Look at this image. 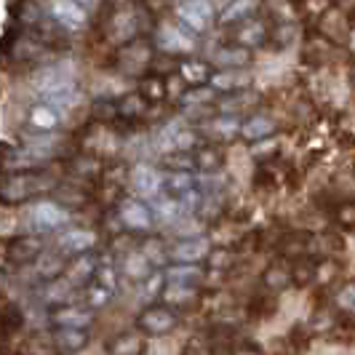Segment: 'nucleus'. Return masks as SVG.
I'll list each match as a JSON object with an SVG mask.
<instances>
[{
  "instance_id": "ddd939ff",
  "label": "nucleus",
  "mask_w": 355,
  "mask_h": 355,
  "mask_svg": "<svg viewBox=\"0 0 355 355\" xmlns=\"http://www.w3.org/2000/svg\"><path fill=\"white\" fill-rule=\"evenodd\" d=\"M49 320H51L56 329L86 331L91 323H94V310H89L86 304H64V307L49 310Z\"/></svg>"
},
{
  "instance_id": "5701e85b",
  "label": "nucleus",
  "mask_w": 355,
  "mask_h": 355,
  "mask_svg": "<svg viewBox=\"0 0 355 355\" xmlns=\"http://www.w3.org/2000/svg\"><path fill=\"white\" fill-rule=\"evenodd\" d=\"M153 216L158 219V222H163V225H177L182 216H187L184 214V206H182V200H177V198H168V196H160L155 198V203H153Z\"/></svg>"
},
{
  "instance_id": "a878e982",
  "label": "nucleus",
  "mask_w": 355,
  "mask_h": 355,
  "mask_svg": "<svg viewBox=\"0 0 355 355\" xmlns=\"http://www.w3.org/2000/svg\"><path fill=\"white\" fill-rule=\"evenodd\" d=\"M209 83H211L214 91H235L249 83V75L241 70H219V72H214Z\"/></svg>"
},
{
  "instance_id": "4c0bfd02",
  "label": "nucleus",
  "mask_w": 355,
  "mask_h": 355,
  "mask_svg": "<svg viewBox=\"0 0 355 355\" xmlns=\"http://www.w3.org/2000/svg\"><path fill=\"white\" fill-rule=\"evenodd\" d=\"M262 37H265V27H262L259 21H249V24H243V27L238 30V40H241L243 49H246V46H257Z\"/></svg>"
},
{
  "instance_id": "f8f14e48",
  "label": "nucleus",
  "mask_w": 355,
  "mask_h": 355,
  "mask_svg": "<svg viewBox=\"0 0 355 355\" xmlns=\"http://www.w3.org/2000/svg\"><path fill=\"white\" fill-rule=\"evenodd\" d=\"M128 184H131V190H137L142 198H160V187L166 184V177L160 174L155 166H150V163H137L134 168H131V174H128Z\"/></svg>"
},
{
  "instance_id": "4468645a",
  "label": "nucleus",
  "mask_w": 355,
  "mask_h": 355,
  "mask_svg": "<svg viewBox=\"0 0 355 355\" xmlns=\"http://www.w3.org/2000/svg\"><path fill=\"white\" fill-rule=\"evenodd\" d=\"M174 11H177L179 24H182L184 30H190V33H203V30H209V24H211L214 6L211 3H177Z\"/></svg>"
},
{
  "instance_id": "b1692460",
  "label": "nucleus",
  "mask_w": 355,
  "mask_h": 355,
  "mask_svg": "<svg viewBox=\"0 0 355 355\" xmlns=\"http://www.w3.org/2000/svg\"><path fill=\"white\" fill-rule=\"evenodd\" d=\"M121 272H123L125 278H131V281L144 284V281L153 275V265H150L142 254H139V249H137L134 254L123 257V262H121Z\"/></svg>"
},
{
  "instance_id": "a19ab883",
  "label": "nucleus",
  "mask_w": 355,
  "mask_h": 355,
  "mask_svg": "<svg viewBox=\"0 0 355 355\" xmlns=\"http://www.w3.org/2000/svg\"><path fill=\"white\" fill-rule=\"evenodd\" d=\"M211 131L216 134V137H232V134L241 131V123H238L235 118H230V115H225V118L211 121Z\"/></svg>"
},
{
  "instance_id": "ea45409f",
  "label": "nucleus",
  "mask_w": 355,
  "mask_h": 355,
  "mask_svg": "<svg viewBox=\"0 0 355 355\" xmlns=\"http://www.w3.org/2000/svg\"><path fill=\"white\" fill-rule=\"evenodd\" d=\"M196 144H198V134H196V131H193V128H184V125H179L177 139H174V153H190Z\"/></svg>"
},
{
  "instance_id": "2eb2a0df",
  "label": "nucleus",
  "mask_w": 355,
  "mask_h": 355,
  "mask_svg": "<svg viewBox=\"0 0 355 355\" xmlns=\"http://www.w3.org/2000/svg\"><path fill=\"white\" fill-rule=\"evenodd\" d=\"M62 123V115L59 110H53L46 102H35L27 110V125H30V134H56V128Z\"/></svg>"
},
{
  "instance_id": "7c9ffc66",
  "label": "nucleus",
  "mask_w": 355,
  "mask_h": 355,
  "mask_svg": "<svg viewBox=\"0 0 355 355\" xmlns=\"http://www.w3.org/2000/svg\"><path fill=\"white\" fill-rule=\"evenodd\" d=\"M179 75H182L184 83H193V89H196V86H203L206 80H211V72H209V67H206V62H196V59L184 62L182 70H179Z\"/></svg>"
},
{
  "instance_id": "6e6552de",
  "label": "nucleus",
  "mask_w": 355,
  "mask_h": 355,
  "mask_svg": "<svg viewBox=\"0 0 355 355\" xmlns=\"http://www.w3.org/2000/svg\"><path fill=\"white\" fill-rule=\"evenodd\" d=\"M99 235L91 227H78V225H70L67 230H62L56 235V251L67 259H75V257H83L89 254L94 246H96Z\"/></svg>"
},
{
  "instance_id": "f704fd0d",
  "label": "nucleus",
  "mask_w": 355,
  "mask_h": 355,
  "mask_svg": "<svg viewBox=\"0 0 355 355\" xmlns=\"http://www.w3.org/2000/svg\"><path fill=\"white\" fill-rule=\"evenodd\" d=\"M160 163L166 166V168H171V174H179V171H187L190 174V168L196 166V160L190 158L187 153H168V155H163Z\"/></svg>"
},
{
  "instance_id": "dca6fc26",
  "label": "nucleus",
  "mask_w": 355,
  "mask_h": 355,
  "mask_svg": "<svg viewBox=\"0 0 355 355\" xmlns=\"http://www.w3.org/2000/svg\"><path fill=\"white\" fill-rule=\"evenodd\" d=\"M99 270V259L94 254H83V257H75L67 262L64 270V281H70L75 288H86L89 284H94V275Z\"/></svg>"
},
{
  "instance_id": "c03bdc74",
  "label": "nucleus",
  "mask_w": 355,
  "mask_h": 355,
  "mask_svg": "<svg viewBox=\"0 0 355 355\" xmlns=\"http://www.w3.org/2000/svg\"><path fill=\"white\" fill-rule=\"evenodd\" d=\"M337 302L345 307V310H355V286H347V288H342L337 297Z\"/></svg>"
},
{
  "instance_id": "20e7f679",
  "label": "nucleus",
  "mask_w": 355,
  "mask_h": 355,
  "mask_svg": "<svg viewBox=\"0 0 355 355\" xmlns=\"http://www.w3.org/2000/svg\"><path fill=\"white\" fill-rule=\"evenodd\" d=\"M112 64L123 72V75H131V78L137 75L139 78V75H144V72L153 67V46L147 40H142V37H137L134 43L115 49Z\"/></svg>"
},
{
  "instance_id": "de8ad7c7",
  "label": "nucleus",
  "mask_w": 355,
  "mask_h": 355,
  "mask_svg": "<svg viewBox=\"0 0 355 355\" xmlns=\"http://www.w3.org/2000/svg\"><path fill=\"white\" fill-rule=\"evenodd\" d=\"M350 46H353V49H355V33H353V35H350Z\"/></svg>"
},
{
  "instance_id": "cd10ccee",
  "label": "nucleus",
  "mask_w": 355,
  "mask_h": 355,
  "mask_svg": "<svg viewBox=\"0 0 355 355\" xmlns=\"http://www.w3.org/2000/svg\"><path fill=\"white\" fill-rule=\"evenodd\" d=\"M160 297H163V302L168 304V307H187V304H193V300H196V288L193 286L166 284Z\"/></svg>"
},
{
  "instance_id": "39448f33",
  "label": "nucleus",
  "mask_w": 355,
  "mask_h": 355,
  "mask_svg": "<svg viewBox=\"0 0 355 355\" xmlns=\"http://www.w3.org/2000/svg\"><path fill=\"white\" fill-rule=\"evenodd\" d=\"M46 254V238L37 232H19L6 241V262L8 265H35Z\"/></svg>"
},
{
  "instance_id": "f257e3e1",
  "label": "nucleus",
  "mask_w": 355,
  "mask_h": 355,
  "mask_svg": "<svg viewBox=\"0 0 355 355\" xmlns=\"http://www.w3.org/2000/svg\"><path fill=\"white\" fill-rule=\"evenodd\" d=\"M62 182L49 168L40 171H17V174H6L0 177V203L6 206H21L35 196H43L49 190H56Z\"/></svg>"
},
{
  "instance_id": "49530a36",
  "label": "nucleus",
  "mask_w": 355,
  "mask_h": 355,
  "mask_svg": "<svg viewBox=\"0 0 355 355\" xmlns=\"http://www.w3.org/2000/svg\"><path fill=\"white\" fill-rule=\"evenodd\" d=\"M272 150H275V142H259L251 153L254 155H265V153H272Z\"/></svg>"
},
{
  "instance_id": "9b49d317",
  "label": "nucleus",
  "mask_w": 355,
  "mask_h": 355,
  "mask_svg": "<svg viewBox=\"0 0 355 355\" xmlns=\"http://www.w3.org/2000/svg\"><path fill=\"white\" fill-rule=\"evenodd\" d=\"M174 326H177V315L168 307H160V304L144 307L139 318H137V329L142 334H150V337H163V334L174 331Z\"/></svg>"
},
{
  "instance_id": "f3484780",
  "label": "nucleus",
  "mask_w": 355,
  "mask_h": 355,
  "mask_svg": "<svg viewBox=\"0 0 355 355\" xmlns=\"http://www.w3.org/2000/svg\"><path fill=\"white\" fill-rule=\"evenodd\" d=\"M51 347L53 355H78L89 347V334L78 329H53Z\"/></svg>"
},
{
  "instance_id": "bb28decb",
  "label": "nucleus",
  "mask_w": 355,
  "mask_h": 355,
  "mask_svg": "<svg viewBox=\"0 0 355 355\" xmlns=\"http://www.w3.org/2000/svg\"><path fill=\"white\" fill-rule=\"evenodd\" d=\"M166 284H177V286H193L200 281V270L196 265H171L166 272Z\"/></svg>"
},
{
  "instance_id": "72a5a7b5",
  "label": "nucleus",
  "mask_w": 355,
  "mask_h": 355,
  "mask_svg": "<svg viewBox=\"0 0 355 355\" xmlns=\"http://www.w3.org/2000/svg\"><path fill=\"white\" fill-rule=\"evenodd\" d=\"M94 284L105 286V288H110L115 294V288H118V267L112 265V262H107V259H99V270L94 275Z\"/></svg>"
},
{
  "instance_id": "9d476101",
  "label": "nucleus",
  "mask_w": 355,
  "mask_h": 355,
  "mask_svg": "<svg viewBox=\"0 0 355 355\" xmlns=\"http://www.w3.org/2000/svg\"><path fill=\"white\" fill-rule=\"evenodd\" d=\"M155 46L166 53H184L196 49V40L177 21H160L155 30Z\"/></svg>"
},
{
  "instance_id": "aec40b11",
  "label": "nucleus",
  "mask_w": 355,
  "mask_h": 355,
  "mask_svg": "<svg viewBox=\"0 0 355 355\" xmlns=\"http://www.w3.org/2000/svg\"><path fill=\"white\" fill-rule=\"evenodd\" d=\"M150 110V102L144 99L139 91H128L123 96H118V121L123 123H137L142 121Z\"/></svg>"
},
{
  "instance_id": "c9c22d12",
  "label": "nucleus",
  "mask_w": 355,
  "mask_h": 355,
  "mask_svg": "<svg viewBox=\"0 0 355 355\" xmlns=\"http://www.w3.org/2000/svg\"><path fill=\"white\" fill-rule=\"evenodd\" d=\"M193 174H187V171H179V174H168L166 177V184H168V190L171 193H179V196H190L193 193Z\"/></svg>"
},
{
  "instance_id": "6ab92c4d",
  "label": "nucleus",
  "mask_w": 355,
  "mask_h": 355,
  "mask_svg": "<svg viewBox=\"0 0 355 355\" xmlns=\"http://www.w3.org/2000/svg\"><path fill=\"white\" fill-rule=\"evenodd\" d=\"M67 257H62L59 251H46L40 259H37L35 265H33V272H35L40 281H46V284H51V281H59V278H64V270H67Z\"/></svg>"
},
{
  "instance_id": "58836bf2",
  "label": "nucleus",
  "mask_w": 355,
  "mask_h": 355,
  "mask_svg": "<svg viewBox=\"0 0 355 355\" xmlns=\"http://www.w3.org/2000/svg\"><path fill=\"white\" fill-rule=\"evenodd\" d=\"M198 232H200V225H198L196 216H182L177 225H174V235H179L182 241H193V238H198Z\"/></svg>"
},
{
  "instance_id": "2f4dec72",
  "label": "nucleus",
  "mask_w": 355,
  "mask_h": 355,
  "mask_svg": "<svg viewBox=\"0 0 355 355\" xmlns=\"http://www.w3.org/2000/svg\"><path fill=\"white\" fill-rule=\"evenodd\" d=\"M241 134L246 139H265L267 134H272V121L265 115H254L246 123H241Z\"/></svg>"
},
{
  "instance_id": "473e14b6",
  "label": "nucleus",
  "mask_w": 355,
  "mask_h": 355,
  "mask_svg": "<svg viewBox=\"0 0 355 355\" xmlns=\"http://www.w3.org/2000/svg\"><path fill=\"white\" fill-rule=\"evenodd\" d=\"M139 254L150 265H163L168 259V251H166L163 241H158V238H144L142 246H139Z\"/></svg>"
},
{
  "instance_id": "f03ea898",
  "label": "nucleus",
  "mask_w": 355,
  "mask_h": 355,
  "mask_svg": "<svg viewBox=\"0 0 355 355\" xmlns=\"http://www.w3.org/2000/svg\"><path fill=\"white\" fill-rule=\"evenodd\" d=\"M33 91L37 94V102H59L80 94L75 75L62 62L37 64V70L33 72Z\"/></svg>"
},
{
  "instance_id": "4be33fe9",
  "label": "nucleus",
  "mask_w": 355,
  "mask_h": 355,
  "mask_svg": "<svg viewBox=\"0 0 355 355\" xmlns=\"http://www.w3.org/2000/svg\"><path fill=\"white\" fill-rule=\"evenodd\" d=\"M107 353L110 355H142L144 353V339L134 331H123L115 337L107 339Z\"/></svg>"
},
{
  "instance_id": "37998d69",
  "label": "nucleus",
  "mask_w": 355,
  "mask_h": 355,
  "mask_svg": "<svg viewBox=\"0 0 355 355\" xmlns=\"http://www.w3.org/2000/svg\"><path fill=\"white\" fill-rule=\"evenodd\" d=\"M196 163L203 168V171H214V168H219V155H216V153H211V150H203V153L198 155Z\"/></svg>"
},
{
  "instance_id": "09e8293b",
  "label": "nucleus",
  "mask_w": 355,
  "mask_h": 355,
  "mask_svg": "<svg viewBox=\"0 0 355 355\" xmlns=\"http://www.w3.org/2000/svg\"><path fill=\"white\" fill-rule=\"evenodd\" d=\"M241 355H254V353H241Z\"/></svg>"
},
{
  "instance_id": "e433bc0d",
  "label": "nucleus",
  "mask_w": 355,
  "mask_h": 355,
  "mask_svg": "<svg viewBox=\"0 0 355 355\" xmlns=\"http://www.w3.org/2000/svg\"><path fill=\"white\" fill-rule=\"evenodd\" d=\"M214 94L216 91L211 86H196V89H190L187 94H182V102L187 107H200V105H209L214 99Z\"/></svg>"
},
{
  "instance_id": "412c9836",
  "label": "nucleus",
  "mask_w": 355,
  "mask_h": 355,
  "mask_svg": "<svg viewBox=\"0 0 355 355\" xmlns=\"http://www.w3.org/2000/svg\"><path fill=\"white\" fill-rule=\"evenodd\" d=\"M91 123L99 125H115L118 123V99L112 96H96L89 105Z\"/></svg>"
},
{
  "instance_id": "a18cd8bd",
  "label": "nucleus",
  "mask_w": 355,
  "mask_h": 355,
  "mask_svg": "<svg viewBox=\"0 0 355 355\" xmlns=\"http://www.w3.org/2000/svg\"><path fill=\"white\" fill-rule=\"evenodd\" d=\"M313 355H355V353L345 350V347H326V345H318V347L313 350Z\"/></svg>"
},
{
  "instance_id": "c756f323",
  "label": "nucleus",
  "mask_w": 355,
  "mask_h": 355,
  "mask_svg": "<svg viewBox=\"0 0 355 355\" xmlns=\"http://www.w3.org/2000/svg\"><path fill=\"white\" fill-rule=\"evenodd\" d=\"M139 94H142L150 105H158V102H163V99H166L168 86H166V80H163V78L147 75V78H142V83H139Z\"/></svg>"
},
{
  "instance_id": "79ce46f5",
  "label": "nucleus",
  "mask_w": 355,
  "mask_h": 355,
  "mask_svg": "<svg viewBox=\"0 0 355 355\" xmlns=\"http://www.w3.org/2000/svg\"><path fill=\"white\" fill-rule=\"evenodd\" d=\"M251 8V3H227V6H222V11H225V21H235V19H241L246 11Z\"/></svg>"
},
{
  "instance_id": "423d86ee",
  "label": "nucleus",
  "mask_w": 355,
  "mask_h": 355,
  "mask_svg": "<svg viewBox=\"0 0 355 355\" xmlns=\"http://www.w3.org/2000/svg\"><path fill=\"white\" fill-rule=\"evenodd\" d=\"M72 211L56 200H37L30 209V225L40 232H62L70 227Z\"/></svg>"
},
{
  "instance_id": "7ed1b4c3",
  "label": "nucleus",
  "mask_w": 355,
  "mask_h": 355,
  "mask_svg": "<svg viewBox=\"0 0 355 355\" xmlns=\"http://www.w3.org/2000/svg\"><path fill=\"white\" fill-rule=\"evenodd\" d=\"M94 11H102V3H83V0H53L46 6V14L67 37L86 33L94 21Z\"/></svg>"
},
{
  "instance_id": "1a4fd4ad",
  "label": "nucleus",
  "mask_w": 355,
  "mask_h": 355,
  "mask_svg": "<svg viewBox=\"0 0 355 355\" xmlns=\"http://www.w3.org/2000/svg\"><path fill=\"white\" fill-rule=\"evenodd\" d=\"M105 160H99L96 155H91V153H75L70 155L67 160V174L70 179L75 182H80V184H91V187H99V182L105 177Z\"/></svg>"
},
{
  "instance_id": "a211bd4d",
  "label": "nucleus",
  "mask_w": 355,
  "mask_h": 355,
  "mask_svg": "<svg viewBox=\"0 0 355 355\" xmlns=\"http://www.w3.org/2000/svg\"><path fill=\"white\" fill-rule=\"evenodd\" d=\"M211 251H209V241L206 238H193V241H179L171 246L168 257L177 262V265H196L200 259H206Z\"/></svg>"
},
{
  "instance_id": "0eeeda50",
  "label": "nucleus",
  "mask_w": 355,
  "mask_h": 355,
  "mask_svg": "<svg viewBox=\"0 0 355 355\" xmlns=\"http://www.w3.org/2000/svg\"><path fill=\"white\" fill-rule=\"evenodd\" d=\"M115 211H118V225L131 232V235L150 232L153 225H155V216L150 211V206L142 203L139 198H123Z\"/></svg>"
},
{
  "instance_id": "393cba45",
  "label": "nucleus",
  "mask_w": 355,
  "mask_h": 355,
  "mask_svg": "<svg viewBox=\"0 0 355 355\" xmlns=\"http://www.w3.org/2000/svg\"><path fill=\"white\" fill-rule=\"evenodd\" d=\"M214 62L225 70H238L241 64L249 62V51L243 46H225V49H216L214 51Z\"/></svg>"
},
{
  "instance_id": "c85d7f7f",
  "label": "nucleus",
  "mask_w": 355,
  "mask_h": 355,
  "mask_svg": "<svg viewBox=\"0 0 355 355\" xmlns=\"http://www.w3.org/2000/svg\"><path fill=\"white\" fill-rule=\"evenodd\" d=\"M80 300H83L80 304H86L89 310H99V307H107V304H110L112 291L99 284H89L86 288H80Z\"/></svg>"
}]
</instances>
